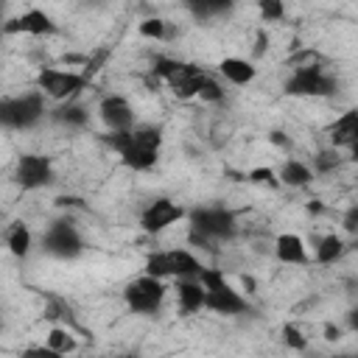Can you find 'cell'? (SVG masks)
<instances>
[{"instance_id":"23","label":"cell","mask_w":358,"mask_h":358,"mask_svg":"<svg viewBox=\"0 0 358 358\" xmlns=\"http://www.w3.org/2000/svg\"><path fill=\"white\" fill-rule=\"evenodd\" d=\"M45 344H48L53 352H59L62 358H64V355H73V352L78 350V338H76L73 330H67V327H50Z\"/></svg>"},{"instance_id":"13","label":"cell","mask_w":358,"mask_h":358,"mask_svg":"<svg viewBox=\"0 0 358 358\" xmlns=\"http://www.w3.org/2000/svg\"><path fill=\"white\" fill-rule=\"evenodd\" d=\"M98 117L106 126V131H129L137 126V117H134L129 98L117 95V92H109L98 101Z\"/></svg>"},{"instance_id":"39","label":"cell","mask_w":358,"mask_h":358,"mask_svg":"<svg viewBox=\"0 0 358 358\" xmlns=\"http://www.w3.org/2000/svg\"><path fill=\"white\" fill-rule=\"evenodd\" d=\"M336 358H355V355H350V352H344V355H336Z\"/></svg>"},{"instance_id":"33","label":"cell","mask_w":358,"mask_h":358,"mask_svg":"<svg viewBox=\"0 0 358 358\" xmlns=\"http://www.w3.org/2000/svg\"><path fill=\"white\" fill-rule=\"evenodd\" d=\"M341 333H344L341 324H333V322L324 324V338H327V341H341Z\"/></svg>"},{"instance_id":"11","label":"cell","mask_w":358,"mask_h":358,"mask_svg":"<svg viewBox=\"0 0 358 358\" xmlns=\"http://www.w3.org/2000/svg\"><path fill=\"white\" fill-rule=\"evenodd\" d=\"M53 179H56V171H53L50 157H45V154H20L17 157L14 182H17L20 190L34 193V190H42V187L53 185Z\"/></svg>"},{"instance_id":"18","label":"cell","mask_w":358,"mask_h":358,"mask_svg":"<svg viewBox=\"0 0 358 358\" xmlns=\"http://www.w3.org/2000/svg\"><path fill=\"white\" fill-rule=\"evenodd\" d=\"M176 305H179V313L182 316H193L196 310L204 308V288L196 280H176Z\"/></svg>"},{"instance_id":"10","label":"cell","mask_w":358,"mask_h":358,"mask_svg":"<svg viewBox=\"0 0 358 358\" xmlns=\"http://www.w3.org/2000/svg\"><path fill=\"white\" fill-rule=\"evenodd\" d=\"M42 249L56 260H76L84 252V238L76 229L73 218H53L42 232Z\"/></svg>"},{"instance_id":"15","label":"cell","mask_w":358,"mask_h":358,"mask_svg":"<svg viewBox=\"0 0 358 358\" xmlns=\"http://www.w3.org/2000/svg\"><path fill=\"white\" fill-rule=\"evenodd\" d=\"M274 257L285 266H305L308 257V246L296 232H282L274 238Z\"/></svg>"},{"instance_id":"29","label":"cell","mask_w":358,"mask_h":358,"mask_svg":"<svg viewBox=\"0 0 358 358\" xmlns=\"http://www.w3.org/2000/svg\"><path fill=\"white\" fill-rule=\"evenodd\" d=\"M257 11H260V20L263 22H280L285 17V6L280 0H260L257 3Z\"/></svg>"},{"instance_id":"28","label":"cell","mask_w":358,"mask_h":358,"mask_svg":"<svg viewBox=\"0 0 358 358\" xmlns=\"http://www.w3.org/2000/svg\"><path fill=\"white\" fill-rule=\"evenodd\" d=\"M224 95H227V90H224V84L221 81H215L213 76L201 84V90H199V95L196 98H201V101H207V103H221L224 101Z\"/></svg>"},{"instance_id":"32","label":"cell","mask_w":358,"mask_h":358,"mask_svg":"<svg viewBox=\"0 0 358 358\" xmlns=\"http://www.w3.org/2000/svg\"><path fill=\"white\" fill-rule=\"evenodd\" d=\"M341 224H344V232H350V235L358 232V204H350V207H347Z\"/></svg>"},{"instance_id":"25","label":"cell","mask_w":358,"mask_h":358,"mask_svg":"<svg viewBox=\"0 0 358 358\" xmlns=\"http://www.w3.org/2000/svg\"><path fill=\"white\" fill-rule=\"evenodd\" d=\"M341 165V154L336 151V148H327V151H319L316 157H313V173H330V171H336Z\"/></svg>"},{"instance_id":"16","label":"cell","mask_w":358,"mask_h":358,"mask_svg":"<svg viewBox=\"0 0 358 358\" xmlns=\"http://www.w3.org/2000/svg\"><path fill=\"white\" fill-rule=\"evenodd\" d=\"M48 120L64 129H84L90 123V109L78 101H64L48 109Z\"/></svg>"},{"instance_id":"37","label":"cell","mask_w":358,"mask_h":358,"mask_svg":"<svg viewBox=\"0 0 358 358\" xmlns=\"http://www.w3.org/2000/svg\"><path fill=\"white\" fill-rule=\"evenodd\" d=\"M308 213H322V204H319V201H310V204H308Z\"/></svg>"},{"instance_id":"3","label":"cell","mask_w":358,"mask_h":358,"mask_svg":"<svg viewBox=\"0 0 358 358\" xmlns=\"http://www.w3.org/2000/svg\"><path fill=\"white\" fill-rule=\"evenodd\" d=\"M199 282L204 288V308L218 316H241L249 310L246 296L224 277V268L204 266L199 274Z\"/></svg>"},{"instance_id":"21","label":"cell","mask_w":358,"mask_h":358,"mask_svg":"<svg viewBox=\"0 0 358 358\" xmlns=\"http://www.w3.org/2000/svg\"><path fill=\"white\" fill-rule=\"evenodd\" d=\"M344 252H347V241H344L341 235H336V232L322 235V238L313 243V260L322 263V266H330V263L341 260Z\"/></svg>"},{"instance_id":"22","label":"cell","mask_w":358,"mask_h":358,"mask_svg":"<svg viewBox=\"0 0 358 358\" xmlns=\"http://www.w3.org/2000/svg\"><path fill=\"white\" fill-rule=\"evenodd\" d=\"M6 246H8V252L14 255V257H28V252H31V246H34V235H31V229L22 224V221H14L8 229H6Z\"/></svg>"},{"instance_id":"34","label":"cell","mask_w":358,"mask_h":358,"mask_svg":"<svg viewBox=\"0 0 358 358\" xmlns=\"http://www.w3.org/2000/svg\"><path fill=\"white\" fill-rule=\"evenodd\" d=\"M266 42H268V34H266V28H260V31H257V45H255V56H263V50H266Z\"/></svg>"},{"instance_id":"26","label":"cell","mask_w":358,"mask_h":358,"mask_svg":"<svg viewBox=\"0 0 358 358\" xmlns=\"http://www.w3.org/2000/svg\"><path fill=\"white\" fill-rule=\"evenodd\" d=\"M140 34L148 36V39H168L173 31L168 28L165 20H159V17H148V20L140 22Z\"/></svg>"},{"instance_id":"7","label":"cell","mask_w":358,"mask_h":358,"mask_svg":"<svg viewBox=\"0 0 358 358\" xmlns=\"http://www.w3.org/2000/svg\"><path fill=\"white\" fill-rule=\"evenodd\" d=\"M336 90L338 81L319 64H299L282 84V92L294 98H330Z\"/></svg>"},{"instance_id":"38","label":"cell","mask_w":358,"mask_h":358,"mask_svg":"<svg viewBox=\"0 0 358 358\" xmlns=\"http://www.w3.org/2000/svg\"><path fill=\"white\" fill-rule=\"evenodd\" d=\"M115 358H140V355H134V352H123V355H115Z\"/></svg>"},{"instance_id":"36","label":"cell","mask_w":358,"mask_h":358,"mask_svg":"<svg viewBox=\"0 0 358 358\" xmlns=\"http://www.w3.org/2000/svg\"><path fill=\"white\" fill-rule=\"evenodd\" d=\"M347 319H350V324H347V327H350V330H352V333H355V330H358V310H355V308H352V310H350V313H347Z\"/></svg>"},{"instance_id":"2","label":"cell","mask_w":358,"mask_h":358,"mask_svg":"<svg viewBox=\"0 0 358 358\" xmlns=\"http://www.w3.org/2000/svg\"><path fill=\"white\" fill-rule=\"evenodd\" d=\"M190 221V243L210 249L213 243H227L238 235V215L224 204H201L193 207L187 215Z\"/></svg>"},{"instance_id":"19","label":"cell","mask_w":358,"mask_h":358,"mask_svg":"<svg viewBox=\"0 0 358 358\" xmlns=\"http://www.w3.org/2000/svg\"><path fill=\"white\" fill-rule=\"evenodd\" d=\"M218 73H221L229 84L243 87V84H252V81H255L257 67H255L252 62L241 59V56H227V59H221V62H218Z\"/></svg>"},{"instance_id":"27","label":"cell","mask_w":358,"mask_h":358,"mask_svg":"<svg viewBox=\"0 0 358 358\" xmlns=\"http://www.w3.org/2000/svg\"><path fill=\"white\" fill-rule=\"evenodd\" d=\"M280 336H282V344H285V347H291V350H296V352L308 350V338H305V333H302L296 324L285 322L282 330H280Z\"/></svg>"},{"instance_id":"35","label":"cell","mask_w":358,"mask_h":358,"mask_svg":"<svg viewBox=\"0 0 358 358\" xmlns=\"http://www.w3.org/2000/svg\"><path fill=\"white\" fill-rule=\"evenodd\" d=\"M268 140H271L274 145H285V143H288V140H285V134H282V131H277V129L268 134Z\"/></svg>"},{"instance_id":"14","label":"cell","mask_w":358,"mask_h":358,"mask_svg":"<svg viewBox=\"0 0 358 358\" xmlns=\"http://www.w3.org/2000/svg\"><path fill=\"white\" fill-rule=\"evenodd\" d=\"M3 34H31V36H48L56 34V22L42 8H28L11 20L3 22Z\"/></svg>"},{"instance_id":"9","label":"cell","mask_w":358,"mask_h":358,"mask_svg":"<svg viewBox=\"0 0 358 358\" xmlns=\"http://www.w3.org/2000/svg\"><path fill=\"white\" fill-rule=\"evenodd\" d=\"M36 90L56 101V103H64V101H76L78 92L90 90V78L81 76V70H62V67H39L36 73Z\"/></svg>"},{"instance_id":"31","label":"cell","mask_w":358,"mask_h":358,"mask_svg":"<svg viewBox=\"0 0 358 358\" xmlns=\"http://www.w3.org/2000/svg\"><path fill=\"white\" fill-rule=\"evenodd\" d=\"M20 358H62L59 352H53L48 344H34V347H25L20 352Z\"/></svg>"},{"instance_id":"20","label":"cell","mask_w":358,"mask_h":358,"mask_svg":"<svg viewBox=\"0 0 358 358\" xmlns=\"http://www.w3.org/2000/svg\"><path fill=\"white\" fill-rule=\"evenodd\" d=\"M277 182L285 187H308L313 182V171L302 159H285L277 171Z\"/></svg>"},{"instance_id":"17","label":"cell","mask_w":358,"mask_h":358,"mask_svg":"<svg viewBox=\"0 0 358 358\" xmlns=\"http://www.w3.org/2000/svg\"><path fill=\"white\" fill-rule=\"evenodd\" d=\"M327 134H330V143H333L336 151L338 148L352 151L355 148V140H358V112L355 109H347L344 115H338L336 123L327 129Z\"/></svg>"},{"instance_id":"12","label":"cell","mask_w":358,"mask_h":358,"mask_svg":"<svg viewBox=\"0 0 358 358\" xmlns=\"http://www.w3.org/2000/svg\"><path fill=\"white\" fill-rule=\"evenodd\" d=\"M185 215H187V210L182 204H176L168 196H157V199H151L143 207V213H140V229L145 235H159L168 227H173L176 221H182Z\"/></svg>"},{"instance_id":"5","label":"cell","mask_w":358,"mask_h":358,"mask_svg":"<svg viewBox=\"0 0 358 358\" xmlns=\"http://www.w3.org/2000/svg\"><path fill=\"white\" fill-rule=\"evenodd\" d=\"M151 73L157 76V81H165L176 98H196L201 84L210 78L204 67L182 59H171V56H157L151 64Z\"/></svg>"},{"instance_id":"1","label":"cell","mask_w":358,"mask_h":358,"mask_svg":"<svg viewBox=\"0 0 358 358\" xmlns=\"http://www.w3.org/2000/svg\"><path fill=\"white\" fill-rule=\"evenodd\" d=\"M103 143L120 157L129 171H151L162 151V129L159 126H134L129 131H109Z\"/></svg>"},{"instance_id":"8","label":"cell","mask_w":358,"mask_h":358,"mask_svg":"<svg viewBox=\"0 0 358 358\" xmlns=\"http://www.w3.org/2000/svg\"><path fill=\"white\" fill-rule=\"evenodd\" d=\"M165 294H168L165 280L140 274V277H134L131 282H126V288H123V302H126L129 313H134V316H157V313L162 310Z\"/></svg>"},{"instance_id":"30","label":"cell","mask_w":358,"mask_h":358,"mask_svg":"<svg viewBox=\"0 0 358 358\" xmlns=\"http://www.w3.org/2000/svg\"><path fill=\"white\" fill-rule=\"evenodd\" d=\"M246 179L255 182V185H268V187H277V185H280V182H277V173H274L271 168H252V171L246 173Z\"/></svg>"},{"instance_id":"4","label":"cell","mask_w":358,"mask_h":358,"mask_svg":"<svg viewBox=\"0 0 358 358\" xmlns=\"http://www.w3.org/2000/svg\"><path fill=\"white\" fill-rule=\"evenodd\" d=\"M48 117V103L39 90H28L20 95L0 98V129L28 131Z\"/></svg>"},{"instance_id":"24","label":"cell","mask_w":358,"mask_h":358,"mask_svg":"<svg viewBox=\"0 0 358 358\" xmlns=\"http://www.w3.org/2000/svg\"><path fill=\"white\" fill-rule=\"evenodd\" d=\"M187 11L196 17V20H213V17H221L227 11H232V3H213V0H196V3H187Z\"/></svg>"},{"instance_id":"6","label":"cell","mask_w":358,"mask_h":358,"mask_svg":"<svg viewBox=\"0 0 358 358\" xmlns=\"http://www.w3.org/2000/svg\"><path fill=\"white\" fill-rule=\"evenodd\" d=\"M201 260L190 252V249H157L148 252L143 274L157 277V280H196L201 274Z\"/></svg>"}]
</instances>
